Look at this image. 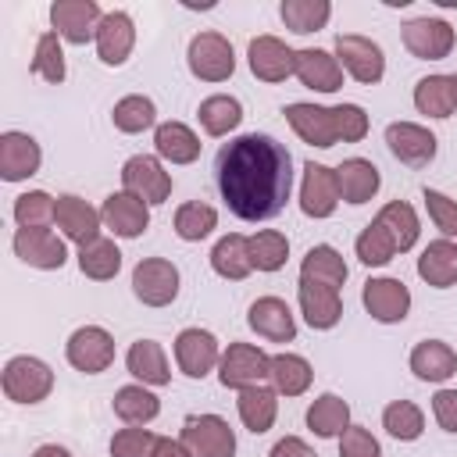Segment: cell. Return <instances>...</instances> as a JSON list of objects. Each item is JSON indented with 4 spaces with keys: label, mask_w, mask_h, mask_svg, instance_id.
I'll return each instance as SVG.
<instances>
[{
    "label": "cell",
    "mask_w": 457,
    "mask_h": 457,
    "mask_svg": "<svg viewBox=\"0 0 457 457\" xmlns=\"http://www.w3.org/2000/svg\"><path fill=\"white\" fill-rule=\"evenodd\" d=\"M293 189V157L289 150L264 136L246 132L221 146L218 154V193L228 211L243 221L275 218Z\"/></svg>",
    "instance_id": "cell-1"
},
{
    "label": "cell",
    "mask_w": 457,
    "mask_h": 457,
    "mask_svg": "<svg viewBox=\"0 0 457 457\" xmlns=\"http://www.w3.org/2000/svg\"><path fill=\"white\" fill-rule=\"evenodd\" d=\"M0 382H4V396L7 400H14V403H39L54 389V371H50L46 361L18 353V357H11L4 364Z\"/></svg>",
    "instance_id": "cell-2"
},
{
    "label": "cell",
    "mask_w": 457,
    "mask_h": 457,
    "mask_svg": "<svg viewBox=\"0 0 457 457\" xmlns=\"http://www.w3.org/2000/svg\"><path fill=\"white\" fill-rule=\"evenodd\" d=\"M264 378H271V357L253 346V343H228V350H221V364H218V382L225 389H246V386H261Z\"/></svg>",
    "instance_id": "cell-3"
},
{
    "label": "cell",
    "mask_w": 457,
    "mask_h": 457,
    "mask_svg": "<svg viewBox=\"0 0 457 457\" xmlns=\"http://www.w3.org/2000/svg\"><path fill=\"white\" fill-rule=\"evenodd\" d=\"M179 439L193 457H236V432L221 414H189Z\"/></svg>",
    "instance_id": "cell-4"
},
{
    "label": "cell",
    "mask_w": 457,
    "mask_h": 457,
    "mask_svg": "<svg viewBox=\"0 0 457 457\" xmlns=\"http://www.w3.org/2000/svg\"><path fill=\"white\" fill-rule=\"evenodd\" d=\"M336 61L343 64V71L364 86L382 82L386 75V54L375 39L357 36V32H339L336 36Z\"/></svg>",
    "instance_id": "cell-5"
},
{
    "label": "cell",
    "mask_w": 457,
    "mask_h": 457,
    "mask_svg": "<svg viewBox=\"0 0 457 457\" xmlns=\"http://www.w3.org/2000/svg\"><path fill=\"white\" fill-rule=\"evenodd\" d=\"M64 357L75 371L82 375H100L114 364V336L100 325H82L68 336L64 343Z\"/></svg>",
    "instance_id": "cell-6"
},
{
    "label": "cell",
    "mask_w": 457,
    "mask_h": 457,
    "mask_svg": "<svg viewBox=\"0 0 457 457\" xmlns=\"http://www.w3.org/2000/svg\"><path fill=\"white\" fill-rule=\"evenodd\" d=\"M189 71L200 79V82H225L232 71H236V54H232V43L221 36V32H196L189 39Z\"/></svg>",
    "instance_id": "cell-7"
},
{
    "label": "cell",
    "mask_w": 457,
    "mask_h": 457,
    "mask_svg": "<svg viewBox=\"0 0 457 457\" xmlns=\"http://www.w3.org/2000/svg\"><path fill=\"white\" fill-rule=\"evenodd\" d=\"M132 293L146 307H168L179 296V268L168 257H143L132 268Z\"/></svg>",
    "instance_id": "cell-8"
},
{
    "label": "cell",
    "mask_w": 457,
    "mask_h": 457,
    "mask_svg": "<svg viewBox=\"0 0 457 457\" xmlns=\"http://www.w3.org/2000/svg\"><path fill=\"white\" fill-rule=\"evenodd\" d=\"M121 189L154 207V204H164L171 196V175L164 171V164L157 157L136 154L121 164Z\"/></svg>",
    "instance_id": "cell-9"
},
{
    "label": "cell",
    "mask_w": 457,
    "mask_h": 457,
    "mask_svg": "<svg viewBox=\"0 0 457 457\" xmlns=\"http://www.w3.org/2000/svg\"><path fill=\"white\" fill-rule=\"evenodd\" d=\"M104 21V11L96 0H54L50 4V25L61 39L82 46L96 39V29Z\"/></svg>",
    "instance_id": "cell-10"
},
{
    "label": "cell",
    "mask_w": 457,
    "mask_h": 457,
    "mask_svg": "<svg viewBox=\"0 0 457 457\" xmlns=\"http://www.w3.org/2000/svg\"><path fill=\"white\" fill-rule=\"evenodd\" d=\"M400 36H403V46L418 61H443V57H450V50L457 43L453 25L443 18H411Z\"/></svg>",
    "instance_id": "cell-11"
},
{
    "label": "cell",
    "mask_w": 457,
    "mask_h": 457,
    "mask_svg": "<svg viewBox=\"0 0 457 457\" xmlns=\"http://www.w3.org/2000/svg\"><path fill=\"white\" fill-rule=\"evenodd\" d=\"M339 207V179L336 168L307 161L303 164V182H300V211L307 218H328Z\"/></svg>",
    "instance_id": "cell-12"
},
{
    "label": "cell",
    "mask_w": 457,
    "mask_h": 457,
    "mask_svg": "<svg viewBox=\"0 0 457 457\" xmlns=\"http://www.w3.org/2000/svg\"><path fill=\"white\" fill-rule=\"evenodd\" d=\"M11 246H14L18 261H25L29 268H39V271H57L68 261L64 239L50 228H14Z\"/></svg>",
    "instance_id": "cell-13"
},
{
    "label": "cell",
    "mask_w": 457,
    "mask_h": 457,
    "mask_svg": "<svg viewBox=\"0 0 457 457\" xmlns=\"http://www.w3.org/2000/svg\"><path fill=\"white\" fill-rule=\"evenodd\" d=\"M175 364L189 378H204L221 364V346L207 328H182L175 336Z\"/></svg>",
    "instance_id": "cell-14"
},
{
    "label": "cell",
    "mask_w": 457,
    "mask_h": 457,
    "mask_svg": "<svg viewBox=\"0 0 457 457\" xmlns=\"http://www.w3.org/2000/svg\"><path fill=\"white\" fill-rule=\"evenodd\" d=\"M246 64L261 82H286L296 71V50L278 36H257L246 46Z\"/></svg>",
    "instance_id": "cell-15"
},
{
    "label": "cell",
    "mask_w": 457,
    "mask_h": 457,
    "mask_svg": "<svg viewBox=\"0 0 457 457\" xmlns=\"http://www.w3.org/2000/svg\"><path fill=\"white\" fill-rule=\"evenodd\" d=\"M361 300H364V311H368L375 321H382V325H396V321H403L407 311H411V289H407L400 278H389V275L368 278Z\"/></svg>",
    "instance_id": "cell-16"
},
{
    "label": "cell",
    "mask_w": 457,
    "mask_h": 457,
    "mask_svg": "<svg viewBox=\"0 0 457 457\" xmlns=\"http://www.w3.org/2000/svg\"><path fill=\"white\" fill-rule=\"evenodd\" d=\"M386 146H389V154L396 161H403L411 168H425L436 157L439 139L425 125H418V121H393L386 129Z\"/></svg>",
    "instance_id": "cell-17"
},
{
    "label": "cell",
    "mask_w": 457,
    "mask_h": 457,
    "mask_svg": "<svg viewBox=\"0 0 457 457\" xmlns=\"http://www.w3.org/2000/svg\"><path fill=\"white\" fill-rule=\"evenodd\" d=\"M54 225L61 228V236H64V239H71V243L86 246V243L100 239L104 218H100V211H96V207H89L82 196L64 193V196H57V214H54Z\"/></svg>",
    "instance_id": "cell-18"
},
{
    "label": "cell",
    "mask_w": 457,
    "mask_h": 457,
    "mask_svg": "<svg viewBox=\"0 0 457 457\" xmlns=\"http://www.w3.org/2000/svg\"><path fill=\"white\" fill-rule=\"evenodd\" d=\"M246 325L264 336L268 343H293L296 339V318L282 296H257L246 311Z\"/></svg>",
    "instance_id": "cell-19"
},
{
    "label": "cell",
    "mask_w": 457,
    "mask_h": 457,
    "mask_svg": "<svg viewBox=\"0 0 457 457\" xmlns=\"http://www.w3.org/2000/svg\"><path fill=\"white\" fill-rule=\"evenodd\" d=\"M96 57L107 64V68H118V64H125L129 61V54H132V46H136V21H132V14H125V11H107L104 14V21H100V29H96Z\"/></svg>",
    "instance_id": "cell-20"
},
{
    "label": "cell",
    "mask_w": 457,
    "mask_h": 457,
    "mask_svg": "<svg viewBox=\"0 0 457 457\" xmlns=\"http://www.w3.org/2000/svg\"><path fill=\"white\" fill-rule=\"evenodd\" d=\"M43 164V150L39 143L29 136V132H4L0 136V175L4 182H21V179H32Z\"/></svg>",
    "instance_id": "cell-21"
},
{
    "label": "cell",
    "mask_w": 457,
    "mask_h": 457,
    "mask_svg": "<svg viewBox=\"0 0 457 457\" xmlns=\"http://www.w3.org/2000/svg\"><path fill=\"white\" fill-rule=\"evenodd\" d=\"M296 300H300V314L311 328H336L339 318H343V300H339V289L336 286H325V282H311V278H300L296 286Z\"/></svg>",
    "instance_id": "cell-22"
},
{
    "label": "cell",
    "mask_w": 457,
    "mask_h": 457,
    "mask_svg": "<svg viewBox=\"0 0 457 457\" xmlns=\"http://www.w3.org/2000/svg\"><path fill=\"white\" fill-rule=\"evenodd\" d=\"M282 114H286V121L293 125V132H296L303 143L321 146V150H328V146L339 143L332 107H318V104H303V100H296V104H289Z\"/></svg>",
    "instance_id": "cell-23"
},
{
    "label": "cell",
    "mask_w": 457,
    "mask_h": 457,
    "mask_svg": "<svg viewBox=\"0 0 457 457\" xmlns=\"http://www.w3.org/2000/svg\"><path fill=\"white\" fill-rule=\"evenodd\" d=\"M100 218H104V225H107L114 236L136 239V236H143L146 225H150V204H143L139 196H132V193L121 189V193H111V196L104 200Z\"/></svg>",
    "instance_id": "cell-24"
},
{
    "label": "cell",
    "mask_w": 457,
    "mask_h": 457,
    "mask_svg": "<svg viewBox=\"0 0 457 457\" xmlns=\"http://www.w3.org/2000/svg\"><path fill=\"white\" fill-rule=\"evenodd\" d=\"M293 75L307 89H318V93H336L343 86V64L336 61V54L318 50V46L296 50V71Z\"/></svg>",
    "instance_id": "cell-25"
},
{
    "label": "cell",
    "mask_w": 457,
    "mask_h": 457,
    "mask_svg": "<svg viewBox=\"0 0 457 457\" xmlns=\"http://www.w3.org/2000/svg\"><path fill=\"white\" fill-rule=\"evenodd\" d=\"M407 364H411L414 378H421V382H446L457 375V350L443 339H421V343H414Z\"/></svg>",
    "instance_id": "cell-26"
},
{
    "label": "cell",
    "mask_w": 457,
    "mask_h": 457,
    "mask_svg": "<svg viewBox=\"0 0 457 457\" xmlns=\"http://www.w3.org/2000/svg\"><path fill=\"white\" fill-rule=\"evenodd\" d=\"M236 411H239V421H243L253 436L268 432V428L275 425V418H278V393H275V386H264V382H261V386L239 389Z\"/></svg>",
    "instance_id": "cell-27"
},
{
    "label": "cell",
    "mask_w": 457,
    "mask_h": 457,
    "mask_svg": "<svg viewBox=\"0 0 457 457\" xmlns=\"http://www.w3.org/2000/svg\"><path fill=\"white\" fill-rule=\"evenodd\" d=\"M336 179H339V200L346 204H368L382 186V175L368 157H346L336 168Z\"/></svg>",
    "instance_id": "cell-28"
},
{
    "label": "cell",
    "mask_w": 457,
    "mask_h": 457,
    "mask_svg": "<svg viewBox=\"0 0 457 457\" xmlns=\"http://www.w3.org/2000/svg\"><path fill=\"white\" fill-rule=\"evenodd\" d=\"M125 368L132 378H139L143 386H168L171 382V368H168V353L161 343L154 339H136L125 353Z\"/></svg>",
    "instance_id": "cell-29"
},
{
    "label": "cell",
    "mask_w": 457,
    "mask_h": 457,
    "mask_svg": "<svg viewBox=\"0 0 457 457\" xmlns=\"http://www.w3.org/2000/svg\"><path fill=\"white\" fill-rule=\"evenodd\" d=\"M418 275L432 289H450L457 282V243L453 239H432L418 257Z\"/></svg>",
    "instance_id": "cell-30"
},
{
    "label": "cell",
    "mask_w": 457,
    "mask_h": 457,
    "mask_svg": "<svg viewBox=\"0 0 457 457\" xmlns=\"http://www.w3.org/2000/svg\"><path fill=\"white\" fill-rule=\"evenodd\" d=\"M154 150L171 164H193L200 157V136L186 121H161L154 129Z\"/></svg>",
    "instance_id": "cell-31"
},
{
    "label": "cell",
    "mask_w": 457,
    "mask_h": 457,
    "mask_svg": "<svg viewBox=\"0 0 457 457\" xmlns=\"http://www.w3.org/2000/svg\"><path fill=\"white\" fill-rule=\"evenodd\" d=\"M307 428L318 439H339L350 428V403L343 396H336V393H321L307 407Z\"/></svg>",
    "instance_id": "cell-32"
},
{
    "label": "cell",
    "mask_w": 457,
    "mask_h": 457,
    "mask_svg": "<svg viewBox=\"0 0 457 457\" xmlns=\"http://www.w3.org/2000/svg\"><path fill=\"white\" fill-rule=\"evenodd\" d=\"M211 268H214V275H221V278H228V282L246 278V275L253 271V261H250V239L239 236V232L221 236V239L214 243V250H211Z\"/></svg>",
    "instance_id": "cell-33"
},
{
    "label": "cell",
    "mask_w": 457,
    "mask_h": 457,
    "mask_svg": "<svg viewBox=\"0 0 457 457\" xmlns=\"http://www.w3.org/2000/svg\"><path fill=\"white\" fill-rule=\"evenodd\" d=\"M314 382V368L300 353H275L271 357V386L278 396H303Z\"/></svg>",
    "instance_id": "cell-34"
},
{
    "label": "cell",
    "mask_w": 457,
    "mask_h": 457,
    "mask_svg": "<svg viewBox=\"0 0 457 457\" xmlns=\"http://www.w3.org/2000/svg\"><path fill=\"white\" fill-rule=\"evenodd\" d=\"M375 221L393 236L396 253H407V250L418 243V236H421V221H418V214H414V207H411L407 200H389V204L375 214Z\"/></svg>",
    "instance_id": "cell-35"
},
{
    "label": "cell",
    "mask_w": 457,
    "mask_h": 457,
    "mask_svg": "<svg viewBox=\"0 0 457 457\" xmlns=\"http://www.w3.org/2000/svg\"><path fill=\"white\" fill-rule=\"evenodd\" d=\"M346 261H343V253L336 250V246H328V243H318V246H311L307 253H303V261H300V278H311V282H325V286H343L346 282Z\"/></svg>",
    "instance_id": "cell-36"
},
{
    "label": "cell",
    "mask_w": 457,
    "mask_h": 457,
    "mask_svg": "<svg viewBox=\"0 0 457 457\" xmlns=\"http://www.w3.org/2000/svg\"><path fill=\"white\" fill-rule=\"evenodd\" d=\"M114 414L125 421V425H150L157 414H161V400L150 393V386L136 382V386H121L111 400Z\"/></svg>",
    "instance_id": "cell-37"
},
{
    "label": "cell",
    "mask_w": 457,
    "mask_h": 457,
    "mask_svg": "<svg viewBox=\"0 0 457 457\" xmlns=\"http://www.w3.org/2000/svg\"><path fill=\"white\" fill-rule=\"evenodd\" d=\"M414 107L428 118H450L453 104V75H425L414 82Z\"/></svg>",
    "instance_id": "cell-38"
},
{
    "label": "cell",
    "mask_w": 457,
    "mask_h": 457,
    "mask_svg": "<svg viewBox=\"0 0 457 457\" xmlns=\"http://www.w3.org/2000/svg\"><path fill=\"white\" fill-rule=\"evenodd\" d=\"M196 118H200V125H204L207 136H228L243 121V104L236 96H228V93H214V96L200 100Z\"/></svg>",
    "instance_id": "cell-39"
},
{
    "label": "cell",
    "mask_w": 457,
    "mask_h": 457,
    "mask_svg": "<svg viewBox=\"0 0 457 457\" xmlns=\"http://www.w3.org/2000/svg\"><path fill=\"white\" fill-rule=\"evenodd\" d=\"M79 271L93 282H107L121 271V250L111 239H93L86 246H79Z\"/></svg>",
    "instance_id": "cell-40"
},
{
    "label": "cell",
    "mask_w": 457,
    "mask_h": 457,
    "mask_svg": "<svg viewBox=\"0 0 457 457\" xmlns=\"http://www.w3.org/2000/svg\"><path fill=\"white\" fill-rule=\"evenodd\" d=\"M111 121H114L118 132L136 136V132H146V129L157 125V107H154L150 96H143V93H129V96H121V100L114 104Z\"/></svg>",
    "instance_id": "cell-41"
},
{
    "label": "cell",
    "mask_w": 457,
    "mask_h": 457,
    "mask_svg": "<svg viewBox=\"0 0 457 457\" xmlns=\"http://www.w3.org/2000/svg\"><path fill=\"white\" fill-rule=\"evenodd\" d=\"M278 14H282V21H286L289 32L307 36V32H318V29L328 25L332 4L328 0H282Z\"/></svg>",
    "instance_id": "cell-42"
},
{
    "label": "cell",
    "mask_w": 457,
    "mask_h": 457,
    "mask_svg": "<svg viewBox=\"0 0 457 457\" xmlns=\"http://www.w3.org/2000/svg\"><path fill=\"white\" fill-rule=\"evenodd\" d=\"M218 228V211L211 204H200V200H189L175 211V236L186 239V243H200L207 239L211 232Z\"/></svg>",
    "instance_id": "cell-43"
},
{
    "label": "cell",
    "mask_w": 457,
    "mask_h": 457,
    "mask_svg": "<svg viewBox=\"0 0 457 457\" xmlns=\"http://www.w3.org/2000/svg\"><path fill=\"white\" fill-rule=\"evenodd\" d=\"M382 428H386L393 439H400V443H414V439L425 432V414H421V407L411 403V400H393V403H386V411H382Z\"/></svg>",
    "instance_id": "cell-44"
},
{
    "label": "cell",
    "mask_w": 457,
    "mask_h": 457,
    "mask_svg": "<svg viewBox=\"0 0 457 457\" xmlns=\"http://www.w3.org/2000/svg\"><path fill=\"white\" fill-rule=\"evenodd\" d=\"M250 239V261L257 271H278L289 257V239L278 232V228H261Z\"/></svg>",
    "instance_id": "cell-45"
},
{
    "label": "cell",
    "mask_w": 457,
    "mask_h": 457,
    "mask_svg": "<svg viewBox=\"0 0 457 457\" xmlns=\"http://www.w3.org/2000/svg\"><path fill=\"white\" fill-rule=\"evenodd\" d=\"M32 75H39V79H46V82H54V86H61L64 75H68V68H64V50H61V36H57L54 29L36 39Z\"/></svg>",
    "instance_id": "cell-46"
},
{
    "label": "cell",
    "mask_w": 457,
    "mask_h": 457,
    "mask_svg": "<svg viewBox=\"0 0 457 457\" xmlns=\"http://www.w3.org/2000/svg\"><path fill=\"white\" fill-rule=\"evenodd\" d=\"M353 250H357V261L368 264V268H382V264H389L396 257V243H393V236L378 221H371V225L361 228Z\"/></svg>",
    "instance_id": "cell-47"
},
{
    "label": "cell",
    "mask_w": 457,
    "mask_h": 457,
    "mask_svg": "<svg viewBox=\"0 0 457 457\" xmlns=\"http://www.w3.org/2000/svg\"><path fill=\"white\" fill-rule=\"evenodd\" d=\"M57 214V200L43 189H29L14 200V221L18 228H46Z\"/></svg>",
    "instance_id": "cell-48"
},
{
    "label": "cell",
    "mask_w": 457,
    "mask_h": 457,
    "mask_svg": "<svg viewBox=\"0 0 457 457\" xmlns=\"http://www.w3.org/2000/svg\"><path fill=\"white\" fill-rule=\"evenodd\" d=\"M157 443H161V436H154L150 428L129 425V428H118L114 432L111 457H154L157 453Z\"/></svg>",
    "instance_id": "cell-49"
},
{
    "label": "cell",
    "mask_w": 457,
    "mask_h": 457,
    "mask_svg": "<svg viewBox=\"0 0 457 457\" xmlns=\"http://www.w3.org/2000/svg\"><path fill=\"white\" fill-rule=\"evenodd\" d=\"M332 118H336V136L343 143H361L368 136V114L361 104H336Z\"/></svg>",
    "instance_id": "cell-50"
},
{
    "label": "cell",
    "mask_w": 457,
    "mask_h": 457,
    "mask_svg": "<svg viewBox=\"0 0 457 457\" xmlns=\"http://www.w3.org/2000/svg\"><path fill=\"white\" fill-rule=\"evenodd\" d=\"M421 196H425V211H428L432 225H436L446 239H453V236H457V200H450V196L439 193V189H425Z\"/></svg>",
    "instance_id": "cell-51"
},
{
    "label": "cell",
    "mask_w": 457,
    "mask_h": 457,
    "mask_svg": "<svg viewBox=\"0 0 457 457\" xmlns=\"http://www.w3.org/2000/svg\"><path fill=\"white\" fill-rule=\"evenodd\" d=\"M339 457H382V446L364 425H350L339 436Z\"/></svg>",
    "instance_id": "cell-52"
},
{
    "label": "cell",
    "mask_w": 457,
    "mask_h": 457,
    "mask_svg": "<svg viewBox=\"0 0 457 457\" xmlns=\"http://www.w3.org/2000/svg\"><path fill=\"white\" fill-rule=\"evenodd\" d=\"M432 418L443 432L457 436V389H439L432 396Z\"/></svg>",
    "instance_id": "cell-53"
},
{
    "label": "cell",
    "mask_w": 457,
    "mask_h": 457,
    "mask_svg": "<svg viewBox=\"0 0 457 457\" xmlns=\"http://www.w3.org/2000/svg\"><path fill=\"white\" fill-rule=\"evenodd\" d=\"M268 457H318L300 436H286V439H278L275 446H271V453Z\"/></svg>",
    "instance_id": "cell-54"
},
{
    "label": "cell",
    "mask_w": 457,
    "mask_h": 457,
    "mask_svg": "<svg viewBox=\"0 0 457 457\" xmlns=\"http://www.w3.org/2000/svg\"><path fill=\"white\" fill-rule=\"evenodd\" d=\"M154 457H193V453L186 450V443H182V439L161 436V443H157V453H154Z\"/></svg>",
    "instance_id": "cell-55"
},
{
    "label": "cell",
    "mask_w": 457,
    "mask_h": 457,
    "mask_svg": "<svg viewBox=\"0 0 457 457\" xmlns=\"http://www.w3.org/2000/svg\"><path fill=\"white\" fill-rule=\"evenodd\" d=\"M32 457H71V453L64 446H57V443H43V446H36Z\"/></svg>",
    "instance_id": "cell-56"
},
{
    "label": "cell",
    "mask_w": 457,
    "mask_h": 457,
    "mask_svg": "<svg viewBox=\"0 0 457 457\" xmlns=\"http://www.w3.org/2000/svg\"><path fill=\"white\" fill-rule=\"evenodd\" d=\"M453 104H457V75H453Z\"/></svg>",
    "instance_id": "cell-57"
}]
</instances>
